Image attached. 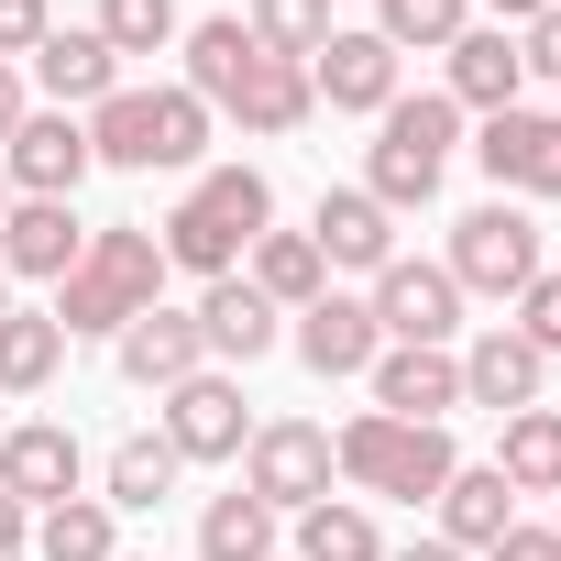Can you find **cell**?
Masks as SVG:
<instances>
[{"label":"cell","mask_w":561,"mask_h":561,"mask_svg":"<svg viewBox=\"0 0 561 561\" xmlns=\"http://www.w3.org/2000/svg\"><path fill=\"white\" fill-rule=\"evenodd\" d=\"M506 331H517V342H539V353H561V275H550V264L517 287V320H506Z\"/></svg>","instance_id":"cell-37"},{"label":"cell","mask_w":561,"mask_h":561,"mask_svg":"<svg viewBox=\"0 0 561 561\" xmlns=\"http://www.w3.org/2000/svg\"><path fill=\"white\" fill-rule=\"evenodd\" d=\"M176 473H187L176 440H165V430H133V440H111V462H100V506H111V517H144V506L176 495Z\"/></svg>","instance_id":"cell-24"},{"label":"cell","mask_w":561,"mask_h":561,"mask_svg":"<svg viewBox=\"0 0 561 561\" xmlns=\"http://www.w3.org/2000/svg\"><path fill=\"white\" fill-rule=\"evenodd\" d=\"M45 34H56V12H45V0H0V67H23Z\"/></svg>","instance_id":"cell-38"},{"label":"cell","mask_w":561,"mask_h":561,"mask_svg":"<svg viewBox=\"0 0 561 561\" xmlns=\"http://www.w3.org/2000/svg\"><path fill=\"white\" fill-rule=\"evenodd\" d=\"M287 342H298V364H309L320 386H342V375H364V364L386 353V331H375V309H364V298H342V287H331V298H309Z\"/></svg>","instance_id":"cell-18"},{"label":"cell","mask_w":561,"mask_h":561,"mask_svg":"<svg viewBox=\"0 0 561 561\" xmlns=\"http://www.w3.org/2000/svg\"><path fill=\"white\" fill-rule=\"evenodd\" d=\"M275 561H287V550H275Z\"/></svg>","instance_id":"cell-49"},{"label":"cell","mask_w":561,"mask_h":561,"mask_svg":"<svg viewBox=\"0 0 561 561\" xmlns=\"http://www.w3.org/2000/svg\"><path fill=\"white\" fill-rule=\"evenodd\" d=\"M89 165H100V154H89V122H78V111H23V133L0 144L12 198H78Z\"/></svg>","instance_id":"cell-10"},{"label":"cell","mask_w":561,"mask_h":561,"mask_svg":"<svg viewBox=\"0 0 561 561\" xmlns=\"http://www.w3.org/2000/svg\"><path fill=\"white\" fill-rule=\"evenodd\" d=\"M56 364H67L56 309H0V397H45Z\"/></svg>","instance_id":"cell-27"},{"label":"cell","mask_w":561,"mask_h":561,"mask_svg":"<svg viewBox=\"0 0 561 561\" xmlns=\"http://www.w3.org/2000/svg\"><path fill=\"white\" fill-rule=\"evenodd\" d=\"M275 539H287V517H275L264 495H209V517H198V561H275Z\"/></svg>","instance_id":"cell-28"},{"label":"cell","mask_w":561,"mask_h":561,"mask_svg":"<svg viewBox=\"0 0 561 561\" xmlns=\"http://www.w3.org/2000/svg\"><path fill=\"white\" fill-rule=\"evenodd\" d=\"M187 198H198V209H209L242 253H253V231H275V187H264V165H209Z\"/></svg>","instance_id":"cell-33"},{"label":"cell","mask_w":561,"mask_h":561,"mask_svg":"<svg viewBox=\"0 0 561 561\" xmlns=\"http://www.w3.org/2000/svg\"><path fill=\"white\" fill-rule=\"evenodd\" d=\"M440 56H451V89H440L451 111H484V122H495V111H517V89H528V67H517V34H495V23H462Z\"/></svg>","instance_id":"cell-21"},{"label":"cell","mask_w":561,"mask_h":561,"mask_svg":"<svg viewBox=\"0 0 561 561\" xmlns=\"http://www.w3.org/2000/svg\"><path fill=\"white\" fill-rule=\"evenodd\" d=\"M309 242H320L331 275H386V264H397V209L364 198V187H331L320 220H309Z\"/></svg>","instance_id":"cell-17"},{"label":"cell","mask_w":561,"mask_h":561,"mask_svg":"<svg viewBox=\"0 0 561 561\" xmlns=\"http://www.w3.org/2000/svg\"><path fill=\"white\" fill-rule=\"evenodd\" d=\"M386 561H462L451 539H408V550H386Z\"/></svg>","instance_id":"cell-44"},{"label":"cell","mask_w":561,"mask_h":561,"mask_svg":"<svg viewBox=\"0 0 561 561\" xmlns=\"http://www.w3.org/2000/svg\"><path fill=\"white\" fill-rule=\"evenodd\" d=\"M517 67H528V78H561V0H550V12L517 34Z\"/></svg>","instance_id":"cell-39"},{"label":"cell","mask_w":561,"mask_h":561,"mask_svg":"<svg viewBox=\"0 0 561 561\" xmlns=\"http://www.w3.org/2000/svg\"><path fill=\"white\" fill-rule=\"evenodd\" d=\"M23 111H34V100H23V67H0V144L23 133Z\"/></svg>","instance_id":"cell-42"},{"label":"cell","mask_w":561,"mask_h":561,"mask_svg":"<svg viewBox=\"0 0 561 561\" xmlns=\"http://www.w3.org/2000/svg\"><path fill=\"white\" fill-rule=\"evenodd\" d=\"M111 353H122V375H133L144 397H165V386H187V375L209 364V342H198V309H165V298H154L144 320H122V342H111Z\"/></svg>","instance_id":"cell-19"},{"label":"cell","mask_w":561,"mask_h":561,"mask_svg":"<svg viewBox=\"0 0 561 561\" xmlns=\"http://www.w3.org/2000/svg\"><path fill=\"white\" fill-rule=\"evenodd\" d=\"M242 275H253V287L287 309V320H298L309 298H331V264H320V242H309V231H253V264H242Z\"/></svg>","instance_id":"cell-26"},{"label":"cell","mask_w":561,"mask_h":561,"mask_svg":"<svg viewBox=\"0 0 561 561\" xmlns=\"http://www.w3.org/2000/svg\"><path fill=\"white\" fill-rule=\"evenodd\" d=\"M198 342H209V364H264L287 342V309H275L253 275H209L198 287Z\"/></svg>","instance_id":"cell-13"},{"label":"cell","mask_w":561,"mask_h":561,"mask_svg":"<svg viewBox=\"0 0 561 561\" xmlns=\"http://www.w3.org/2000/svg\"><path fill=\"white\" fill-rule=\"evenodd\" d=\"M23 550H34V506L0 495V561H23Z\"/></svg>","instance_id":"cell-41"},{"label":"cell","mask_w":561,"mask_h":561,"mask_svg":"<svg viewBox=\"0 0 561 561\" xmlns=\"http://www.w3.org/2000/svg\"><path fill=\"white\" fill-rule=\"evenodd\" d=\"M539 12H550V0H495V34H528Z\"/></svg>","instance_id":"cell-43"},{"label":"cell","mask_w":561,"mask_h":561,"mask_svg":"<svg viewBox=\"0 0 561 561\" xmlns=\"http://www.w3.org/2000/svg\"><path fill=\"white\" fill-rule=\"evenodd\" d=\"M484 561H561V528H506Z\"/></svg>","instance_id":"cell-40"},{"label":"cell","mask_w":561,"mask_h":561,"mask_svg":"<svg viewBox=\"0 0 561 561\" xmlns=\"http://www.w3.org/2000/svg\"><path fill=\"white\" fill-rule=\"evenodd\" d=\"M309 100H331V111H386L397 100V45L364 23V34H331L320 56H309Z\"/></svg>","instance_id":"cell-20"},{"label":"cell","mask_w":561,"mask_h":561,"mask_svg":"<svg viewBox=\"0 0 561 561\" xmlns=\"http://www.w3.org/2000/svg\"><path fill=\"white\" fill-rule=\"evenodd\" d=\"M154 298H165V242L144 220H111V231H89L78 275L56 287V331L67 342H122V320H144Z\"/></svg>","instance_id":"cell-1"},{"label":"cell","mask_w":561,"mask_h":561,"mask_svg":"<svg viewBox=\"0 0 561 561\" xmlns=\"http://www.w3.org/2000/svg\"><path fill=\"white\" fill-rule=\"evenodd\" d=\"M165 440H176V462H242V440H253V408H242V375L198 364L187 386H165Z\"/></svg>","instance_id":"cell-8"},{"label":"cell","mask_w":561,"mask_h":561,"mask_svg":"<svg viewBox=\"0 0 561 561\" xmlns=\"http://www.w3.org/2000/svg\"><path fill=\"white\" fill-rule=\"evenodd\" d=\"M462 23H473V0H375V34H386L397 56H408V45H430V56H440Z\"/></svg>","instance_id":"cell-35"},{"label":"cell","mask_w":561,"mask_h":561,"mask_svg":"<svg viewBox=\"0 0 561 561\" xmlns=\"http://www.w3.org/2000/svg\"><path fill=\"white\" fill-rule=\"evenodd\" d=\"M331 462H342V484H364V495H397V506H430L440 484H451V430H419V419H386V408H364V419H342V440H331Z\"/></svg>","instance_id":"cell-4"},{"label":"cell","mask_w":561,"mask_h":561,"mask_svg":"<svg viewBox=\"0 0 561 561\" xmlns=\"http://www.w3.org/2000/svg\"><path fill=\"white\" fill-rule=\"evenodd\" d=\"M23 67H34V89H45L56 111H78V122H89V111L122 89V56L100 45V23H56V34L23 56Z\"/></svg>","instance_id":"cell-14"},{"label":"cell","mask_w":561,"mask_h":561,"mask_svg":"<svg viewBox=\"0 0 561 561\" xmlns=\"http://www.w3.org/2000/svg\"><path fill=\"white\" fill-rule=\"evenodd\" d=\"M550 506H561V495H550ZM550 528H561V517H550Z\"/></svg>","instance_id":"cell-47"},{"label":"cell","mask_w":561,"mask_h":561,"mask_svg":"<svg viewBox=\"0 0 561 561\" xmlns=\"http://www.w3.org/2000/svg\"><path fill=\"white\" fill-rule=\"evenodd\" d=\"M287 561H386V528L364 517V495H320L287 517Z\"/></svg>","instance_id":"cell-25"},{"label":"cell","mask_w":561,"mask_h":561,"mask_svg":"<svg viewBox=\"0 0 561 561\" xmlns=\"http://www.w3.org/2000/svg\"><path fill=\"white\" fill-rule=\"evenodd\" d=\"M495 473L506 495H561V408H517L495 440Z\"/></svg>","instance_id":"cell-29"},{"label":"cell","mask_w":561,"mask_h":561,"mask_svg":"<svg viewBox=\"0 0 561 561\" xmlns=\"http://www.w3.org/2000/svg\"><path fill=\"white\" fill-rule=\"evenodd\" d=\"M34 561H122V517L100 495H67L34 517Z\"/></svg>","instance_id":"cell-31"},{"label":"cell","mask_w":561,"mask_h":561,"mask_svg":"<svg viewBox=\"0 0 561 561\" xmlns=\"http://www.w3.org/2000/svg\"><path fill=\"white\" fill-rule=\"evenodd\" d=\"M0 309H12V264H0Z\"/></svg>","instance_id":"cell-45"},{"label":"cell","mask_w":561,"mask_h":561,"mask_svg":"<svg viewBox=\"0 0 561 561\" xmlns=\"http://www.w3.org/2000/svg\"><path fill=\"white\" fill-rule=\"evenodd\" d=\"M122 561H144V550H122Z\"/></svg>","instance_id":"cell-48"},{"label":"cell","mask_w":561,"mask_h":561,"mask_svg":"<svg viewBox=\"0 0 561 561\" xmlns=\"http://www.w3.org/2000/svg\"><path fill=\"white\" fill-rule=\"evenodd\" d=\"M78 253H89L78 198H12V220H0V264H12V275H45V287H67Z\"/></svg>","instance_id":"cell-16"},{"label":"cell","mask_w":561,"mask_h":561,"mask_svg":"<svg viewBox=\"0 0 561 561\" xmlns=\"http://www.w3.org/2000/svg\"><path fill=\"white\" fill-rule=\"evenodd\" d=\"M320 100H309V67H287V56H253V78H242V100H231V122L242 133H298Z\"/></svg>","instance_id":"cell-32"},{"label":"cell","mask_w":561,"mask_h":561,"mask_svg":"<svg viewBox=\"0 0 561 561\" xmlns=\"http://www.w3.org/2000/svg\"><path fill=\"white\" fill-rule=\"evenodd\" d=\"M0 220H12V176H0Z\"/></svg>","instance_id":"cell-46"},{"label":"cell","mask_w":561,"mask_h":561,"mask_svg":"<svg viewBox=\"0 0 561 561\" xmlns=\"http://www.w3.org/2000/svg\"><path fill=\"white\" fill-rule=\"evenodd\" d=\"M473 165L495 176V198L517 187V198H561V111H495L484 122V144H473Z\"/></svg>","instance_id":"cell-11"},{"label":"cell","mask_w":561,"mask_h":561,"mask_svg":"<svg viewBox=\"0 0 561 561\" xmlns=\"http://www.w3.org/2000/svg\"><path fill=\"white\" fill-rule=\"evenodd\" d=\"M242 34L264 45V56H287V67H309L342 23H331V0H253V12H242Z\"/></svg>","instance_id":"cell-34"},{"label":"cell","mask_w":561,"mask_h":561,"mask_svg":"<svg viewBox=\"0 0 561 561\" xmlns=\"http://www.w3.org/2000/svg\"><path fill=\"white\" fill-rule=\"evenodd\" d=\"M451 144H462V111L430 89V100H386L375 111V154H364V198H386V209H430L440 198V176H451Z\"/></svg>","instance_id":"cell-3"},{"label":"cell","mask_w":561,"mask_h":561,"mask_svg":"<svg viewBox=\"0 0 561 561\" xmlns=\"http://www.w3.org/2000/svg\"><path fill=\"white\" fill-rule=\"evenodd\" d=\"M89 484V451H78V430L67 419H23V430H0V495H12V506H67Z\"/></svg>","instance_id":"cell-9"},{"label":"cell","mask_w":561,"mask_h":561,"mask_svg":"<svg viewBox=\"0 0 561 561\" xmlns=\"http://www.w3.org/2000/svg\"><path fill=\"white\" fill-rule=\"evenodd\" d=\"M342 484V462H331V430L320 419H253V440H242V495H264L275 517H298V506H320Z\"/></svg>","instance_id":"cell-5"},{"label":"cell","mask_w":561,"mask_h":561,"mask_svg":"<svg viewBox=\"0 0 561 561\" xmlns=\"http://www.w3.org/2000/svg\"><path fill=\"white\" fill-rule=\"evenodd\" d=\"M176 56H187V78H176V89H187V100H209V122H220V111L242 100V78H253V56H264V45L242 34V12H209V23H187V34H176Z\"/></svg>","instance_id":"cell-22"},{"label":"cell","mask_w":561,"mask_h":561,"mask_svg":"<svg viewBox=\"0 0 561 561\" xmlns=\"http://www.w3.org/2000/svg\"><path fill=\"white\" fill-rule=\"evenodd\" d=\"M375 331L386 342H419V353H462V287H451V264H419V253H397L386 275H375Z\"/></svg>","instance_id":"cell-7"},{"label":"cell","mask_w":561,"mask_h":561,"mask_svg":"<svg viewBox=\"0 0 561 561\" xmlns=\"http://www.w3.org/2000/svg\"><path fill=\"white\" fill-rule=\"evenodd\" d=\"M154 242H165V275H198V287H209V275H242V242H231L198 198H176V209L154 220Z\"/></svg>","instance_id":"cell-30"},{"label":"cell","mask_w":561,"mask_h":561,"mask_svg":"<svg viewBox=\"0 0 561 561\" xmlns=\"http://www.w3.org/2000/svg\"><path fill=\"white\" fill-rule=\"evenodd\" d=\"M451 287L462 298H517L528 275H539V220L517 209V198H484V209H462L451 220Z\"/></svg>","instance_id":"cell-6"},{"label":"cell","mask_w":561,"mask_h":561,"mask_svg":"<svg viewBox=\"0 0 561 561\" xmlns=\"http://www.w3.org/2000/svg\"><path fill=\"white\" fill-rule=\"evenodd\" d=\"M364 386H375V408H386V419L451 430V408H462V353H419V342H386V353L364 364Z\"/></svg>","instance_id":"cell-12"},{"label":"cell","mask_w":561,"mask_h":561,"mask_svg":"<svg viewBox=\"0 0 561 561\" xmlns=\"http://www.w3.org/2000/svg\"><path fill=\"white\" fill-rule=\"evenodd\" d=\"M89 154L122 165V176L198 165V154H209V100H187V89H111V100L89 111Z\"/></svg>","instance_id":"cell-2"},{"label":"cell","mask_w":561,"mask_h":561,"mask_svg":"<svg viewBox=\"0 0 561 561\" xmlns=\"http://www.w3.org/2000/svg\"><path fill=\"white\" fill-rule=\"evenodd\" d=\"M430 506H440V528H430V539H451L462 561H473V550H495V539L517 528V495H506V473H495V462H451V484H440Z\"/></svg>","instance_id":"cell-23"},{"label":"cell","mask_w":561,"mask_h":561,"mask_svg":"<svg viewBox=\"0 0 561 561\" xmlns=\"http://www.w3.org/2000/svg\"><path fill=\"white\" fill-rule=\"evenodd\" d=\"M187 23H176V0H100V45L111 56H165Z\"/></svg>","instance_id":"cell-36"},{"label":"cell","mask_w":561,"mask_h":561,"mask_svg":"<svg viewBox=\"0 0 561 561\" xmlns=\"http://www.w3.org/2000/svg\"><path fill=\"white\" fill-rule=\"evenodd\" d=\"M539 386H550V353H539V342H517L506 320L462 342V408H495V419H517V408H539Z\"/></svg>","instance_id":"cell-15"}]
</instances>
